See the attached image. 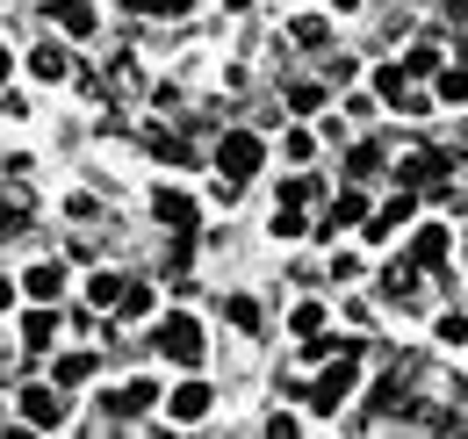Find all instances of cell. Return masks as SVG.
<instances>
[{
	"instance_id": "1",
	"label": "cell",
	"mask_w": 468,
	"mask_h": 439,
	"mask_svg": "<svg viewBox=\"0 0 468 439\" xmlns=\"http://www.w3.org/2000/svg\"><path fill=\"white\" fill-rule=\"evenodd\" d=\"M152 346H159V353H166L174 368H202V353H209V346H202V325H195L187 310H174V317H159V331H152Z\"/></svg>"
},
{
	"instance_id": "2",
	"label": "cell",
	"mask_w": 468,
	"mask_h": 439,
	"mask_svg": "<svg viewBox=\"0 0 468 439\" xmlns=\"http://www.w3.org/2000/svg\"><path fill=\"white\" fill-rule=\"evenodd\" d=\"M209 159H217V173H224V180H252V173L267 166V145H260L252 130H224Z\"/></svg>"
},
{
	"instance_id": "3",
	"label": "cell",
	"mask_w": 468,
	"mask_h": 439,
	"mask_svg": "<svg viewBox=\"0 0 468 439\" xmlns=\"http://www.w3.org/2000/svg\"><path fill=\"white\" fill-rule=\"evenodd\" d=\"M353 382H360V353H339V368H324L317 389H310V411H317V418H332V411L353 396Z\"/></svg>"
},
{
	"instance_id": "4",
	"label": "cell",
	"mask_w": 468,
	"mask_h": 439,
	"mask_svg": "<svg viewBox=\"0 0 468 439\" xmlns=\"http://www.w3.org/2000/svg\"><path fill=\"white\" fill-rule=\"evenodd\" d=\"M152 217L166 223V238H195V195H180V187H159V195H152Z\"/></svg>"
},
{
	"instance_id": "5",
	"label": "cell",
	"mask_w": 468,
	"mask_h": 439,
	"mask_svg": "<svg viewBox=\"0 0 468 439\" xmlns=\"http://www.w3.org/2000/svg\"><path fill=\"white\" fill-rule=\"evenodd\" d=\"M22 425H51V433L65 425V396H58V382L22 389Z\"/></svg>"
},
{
	"instance_id": "6",
	"label": "cell",
	"mask_w": 468,
	"mask_h": 439,
	"mask_svg": "<svg viewBox=\"0 0 468 439\" xmlns=\"http://www.w3.org/2000/svg\"><path fill=\"white\" fill-rule=\"evenodd\" d=\"M209 411H217V389L209 382H180L174 396H166V418H180V425H202Z\"/></svg>"
},
{
	"instance_id": "7",
	"label": "cell",
	"mask_w": 468,
	"mask_h": 439,
	"mask_svg": "<svg viewBox=\"0 0 468 439\" xmlns=\"http://www.w3.org/2000/svg\"><path fill=\"white\" fill-rule=\"evenodd\" d=\"M29 217H37V195L22 187V173H7L0 180V230H22Z\"/></svg>"
},
{
	"instance_id": "8",
	"label": "cell",
	"mask_w": 468,
	"mask_h": 439,
	"mask_svg": "<svg viewBox=\"0 0 468 439\" xmlns=\"http://www.w3.org/2000/svg\"><path fill=\"white\" fill-rule=\"evenodd\" d=\"M410 209H418V195H397V202H382V209H375V217H367V245H389V238H397V223H410Z\"/></svg>"
},
{
	"instance_id": "9",
	"label": "cell",
	"mask_w": 468,
	"mask_h": 439,
	"mask_svg": "<svg viewBox=\"0 0 468 439\" xmlns=\"http://www.w3.org/2000/svg\"><path fill=\"white\" fill-rule=\"evenodd\" d=\"M22 295H29V303H58L65 295V260H37V267L22 274Z\"/></svg>"
},
{
	"instance_id": "10",
	"label": "cell",
	"mask_w": 468,
	"mask_h": 439,
	"mask_svg": "<svg viewBox=\"0 0 468 439\" xmlns=\"http://www.w3.org/2000/svg\"><path fill=\"white\" fill-rule=\"evenodd\" d=\"M440 152H404V159H397V180H404V187H425V180H432V187H440Z\"/></svg>"
},
{
	"instance_id": "11",
	"label": "cell",
	"mask_w": 468,
	"mask_h": 439,
	"mask_svg": "<svg viewBox=\"0 0 468 439\" xmlns=\"http://www.w3.org/2000/svg\"><path fill=\"white\" fill-rule=\"evenodd\" d=\"M51 22L65 37H94V0H51Z\"/></svg>"
},
{
	"instance_id": "12",
	"label": "cell",
	"mask_w": 468,
	"mask_h": 439,
	"mask_svg": "<svg viewBox=\"0 0 468 439\" xmlns=\"http://www.w3.org/2000/svg\"><path fill=\"white\" fill-rule=\"evenodd\" d=\"M29 72H37V80H72V51H65V44H37V51H29Z\"/></svg>"
},
{
	"instance_id": "13",
	"label": "cell",
	"mask_w": 468,
	"mask_h": 439,
	"mask_svg": "<svg viewBox=\"0 0 468 439\" xmlns=\"http://www.w3.org/2000/svg\"><path fill=\"white\" fill-rule=\"evenodd\" d=\"M51 338H58V303H51V310H44V303H37V310H29V317H22V346H37V353H44V346H51Z\"/></svg>"
},
{
	"instance_id": "14",
	"label": "cell",
	"mask_w": 468,
	"mask_h": 439,
	"mask_svg": "<svg viewBox=\"0 0 468 439\" xmlns=\"http://www.w3.org/2000/svg\"><path fill=\"white\" fill-rule=\"evenodd\" d=\"M410 260H418V267H440V260H447V223H425V230L410 238Z\"/></svg>"
},
{
	"instance_id": "15",
	"label": "cell",
	"mask_w": 468,
	"mask_h": 439,
	"mask_svg": "<svg viewBox=\"0 0 468 439\" xmlns=\"http://www.w3.org/2000/svg\"><path fill=\"white\" fill-rule=\"evenodd\" d=\"M152 403H159V382H152V375H137V382H122L116 418H137V411H152Z\"/></svg>"
},
{
	"instance_id": "16",
	"label": "cell",
	"mask_w": 468,
	"mask_h": 439,
	"mask_svg": "<svg viewBox=\"0 0 468 439\" xmlns=\"http://www.w3.org/2000/svg\"><path fill=\"white\" fill-rule=\"evenodd\" d=\"M109 310H116V317H144V310H152V281H122Z\"/></svg>"
},
{
	"instance_id": "17",
	"label": "cell",
	"mask_w": 468,
	"mask_h": 439,
	"mask_svg": "<svg viewBox=\"0 0 468 439\" xmlns=\"http://www.w3.org/2000/svg\"><path fill=\"white\" fill-rule=\"evenodd\" d=\"M360 217H367L360 195H332V209H324V238H339V223H360Z\"/></svg>"
},
{
	"instance_id": "18",
	"label": "cell",
	"mask_w": 468,
	"mask_h": 439,
	"mask_svg": "<svg viewBox=\"0 0 468 439\" xmlns=\"http://www.w3.org/2000/svg\"><path fill=\"white\" fill-rule=\"evenodd\" d=\"M87 375H94V353H65L58 368H51V382H58V389H80Z\"/></svg>"
},
{
	"instance_id": "19",
	"label": "cell",
	"mask_w": 468,
	"mask_h": 439,
	"mask_svg": "<svg viewBox=\"0 0 468 439\" xmlns=\"http://www.w3.org/2000/svg\"><path fill=\"white\" fill-rule=\"evenodd\" d=\"M382 288H389V295H410V288H418V260H389V274H382Z\"/></svg>"
},
{
	"instance_id": "20",
	"label": "cell",
	"mask_w": 468,
	"mask_h": 439,
	"mask_svg": "<svg viewBox=\"0 0 468 439\" xmlns=\"http://www.w3.org/2000/svg\"><path fill=\"white\" fill-rule=\"evenodd\" d=\"M324 37H332V22H324V15H303V22H289V44H310V51H317Z\"/></svg>"
},
{
	"instance_id": "21",
	"label": "cell",
	"mask_w": 468,
	"mask_h": 439,
	"mask_svg": "<svg viewBox=\"0 0 468 439\" xmlns=\"http://www.w3.org/2000/svg\"><path fill=\"white\" fill-rule=\"evenodd\" d=\"M425 72H440V44H410V58H404V80H425Z\"/></svg>"
},
{
	"instance_id": "22",
	"label": "cell",
	"mask_w": 468,
	"mask_h": 439,
	"mask_svg": "<svg viewBox=\"0 0 468 439\" xmlns=\"http://www.w3.org/2000/svg\"><path fill=\"white\" fill-rule=\"evenodd\" d=\"M310 223H303V202H274V238H303Z\"/></svg>"
},
{
	"instance_id": "23",
	"label": "cell",
	"mask_w": 468,
	"mask_h": 439,
	"mask_svg": "<svg viewBox=\"0 0 468 439\" xmlns=\"http://www.w3.org/2000/svg\"><path fill=\"white\" fill-rule=\"evenodd\" d=\"M116 288H122V274H109V267H101V274L87 281V303H94V310H109V303H116Z\"/></svg>"
},
{
	"instance_id": "24",
	"label": "cell",
	"mask_w": 468,
	"mask_h": 439,
	"mask_svg": "<svg viewBox=\"0 0 468 439\" xmlns=\"http://www.w3.org/2000/svg\"><path fill=\"white\" fill-rule=\"evenodd\" d=\"M346 173H353V180H367V173H382V145H353Z\"/></svg>"
},
{
	"instance_id": "25",
	"label": "cell",
	"mask_w": 468,
	"mask_h": 439,
	"mask_svg": "<svg viewBox=\"0 0 468 439\" xmlns=\"http://www.w3.org/2000/svg\"><path fill=\"white\" fill-rule=\"evenodd\" d=\"M224 317H231L238 331H260V303H252V295H231V303H224Z\"/></svg>"
},
{
	"instance_id": "26",
	"label": "cell",
	"mask_w": 468,
	"mask_h": 439,
	"mask_svg": "<svg viewBox=\"0 0 468 439\" xmlns=\"http://www.w3.org/2000/svg\"><path fill=\"white\" fill-rule=\"evenodd\" d=\"M440 102H468V65H447V72H440Z\"/></svg>"
},
{
	"instance_id": "27",
	"label": "cell",
	"mask_w": 468,
	"mask_h": 439,
	"mask_svg": "<svg viewBox=\"0 0 468 439\" xmlns=\"http://www.w3.org/2000/svg\"><path fill=\"white\" fill-rule=\"evenodd\" d=\"M432 338H440V346H462V338H468V317H462V310H447V317L432 325Z\"/></svg>"
},
{
	"instance_id": "28",
	"label": "cell",
	"mask_w": 468,
	"mask_h": 439,
	"mask_svg": "<svg viewBox=\"0 0 468 439\" xmlns=\"http://www.w3.org/2000/svg\"><path fill=\"white\" fill-rule=\"evenodd\" d=\"M289 109L295 115H317V109H324V87H289Z\"/></svg>"
},
{
	"instance_id": "29",
	"label": "cell",
	"mask_w": 468,
	"mask_h": 439,
	"mask_svg": "<svg viewBox=\"0 0 468 439\" xmlns=\"http://www.w3.org/2000/svg\"><path fill=\"white\" fill-rule=\"evenodd\" d=\"M289 331H295V338H310V331H324V310H317V303H303V310L289 317Z\"/></svg>"
},
{
	"instance_id": "30",
	"label": "cell",
	"mask_w": 468,
	"mask_h": 439,
	"mask_svg": "<svg viewBox=\"0 0 468 439\" xmlns=\"http://www.w3.org/2000/svg\"><path fill=\"white\" fill-rule=\"evenodd\" d=\"M375 94H382V102H404V72L382 65V72H375Z\"/></svg>"
},
{
	"instance_id": "31",
	"label": "cell",
	"mask_w": 468,
	"mask_h": 439,
	"mask_svg": "<svg viewBox=\"0 0 468 439\" xmlns=\"http://www.w3.org/2000/svg\"><path fill=\"white\" fill-rule=\"evenodd\" d=\"M152 15H187V0H144Z\"/></svg>"
},
{
	"instance_id": "32",
	"label": "cell",
	"mask_w": 468,
	"mask_h": 439,
	"mask_svg": "<svg viewBox=\"0 0 468 439\" xmlns=\"http://www.w3.org/2000/svg\"><path fill=\"white\" fill-rule=\"evenodd\" d=\"M0 310H15V281H0Z\"/></svg>"
},
{
	"instance_id": "33",
	"label": "cell",
	"mask_w": 468,
	"mask_h": 439,
	"mask_svg": "<svg viewBox=\"0 0 468 439\" xmlns=\"http://www.w3.org/2000/svg\"><path fill=\"white\" fill-rule=\"evenodd\" d=\"M224 7H231V15H245V7H252V0H224Z\"/></svg>"
},
{
	"instance_id": "34",
	"label": "cell",
	"mask_w": 468,
	"mask_h": 439,
	"mask_svg": "<svg viewBox=\"0 0 468 439\" xmlns=\"http://www.w3.org/2000/svg\"><path fill=\"white\" fill-rule=\"evenodd\" d=\"M7 65H15V58H7V51H0V80H7Z\"/></svg>"
},
{
	"instance_id": "35",
	"label": "cell",
	"mask_w": 468,
	"mask_h": 439,
	"mask_svg": "<svg viewBox=\"0 0 468 439\" xmlns=\"http://www.w3.org/2000/svg\"><path fill=\"white\" fill-rule=\"evenodd\" d=\"M122 7H144V0H122Z\"/></svg>"
},
{
	"instance_id": "36",
	"label": "cell",
	"mask_w": 468,
	"mask_h": 439,
	"mask_svg": "<svg viewBox=\"0 0 468 439\" xmlns=\"http://www.w3.org/2000/svg\"><path fill=\"white\" fill-rule=\"evenodd\" d=\"M339 7H353V0H339Z\"/></svg>"
},
{
	"instance_id": "37",
	"label": "cell",
	"mask_w": 468,
	"mask_h": 439,
	"mask_svg": "<svg viewBox=\"0 0 468 439\" xmlns=\"http://www.w3.org/2000/svg\"><path fill=\"white\" fill-rule=\"evenodd\" d=\"M462 51H468V44H462Z\"/></svg>"
}]
</instances>
